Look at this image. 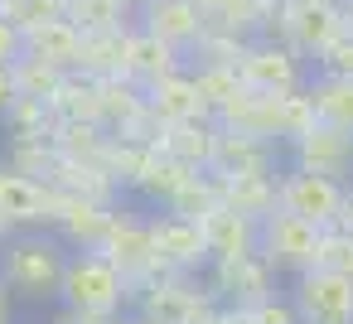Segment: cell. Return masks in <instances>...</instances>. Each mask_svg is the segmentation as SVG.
Wrapping results in <instances>:
<instances>
[{
	"label": "cell",
	"instance_id": "obj_1",
	"mask_svg": "<svg viewBox=\"0 0 353 324\" xmlns=\"http://www.w3.org/2000/svg\"><path fill=\"white\" fill-rule=\"evenodd\" d=\"M68 261H73V252L54 232H20V237L6 242V252H0V271H6L10 290L34 295V300H49V295L63 290Z\"/></svg>",
	"mask_w": 353,
	"mask_h": 324
},
{
	"label": "cell",
	"instance_id": "obj_2",
	"mask_svg": "<svg viewBox=\"0 0 353 324\" xmlns=\"http://www.w3.org/2000/svg\"><path fill=\"white\" fill-rule=\"evenodd\" d=\"M256 252L266 256V266L276 271H310L319 256H324V237H319V223L314 218H300L290 208H271L261 223H256Z\"/></svg>",
	"mask_w": 353,
	"mask_h": 324
},
{
	"label": "cell",
	"instance_id": "obj_3",
	"mask_svg": "<svg viewBox=\"0 0 353 324\" xmlns=\"http://www.w3.org/2000/svg\"><path fill=\"white\" fill-rule=\"evenodd\" d=\"M295 324H353V276L339 266H310L290 285Z\"/></svg>",
	"mask_w": 353,
	"mask_h": 324
},
{
	"label": "cell",
	"instance_id": "obj_4",
	"mask_svg": "<svg viewBox=\"0 0 353 324\" xmlns=\"http://www.w3.org/2000/svg\"><path fill=\"white\" fill-rule=\"evenodd\" d=\"M121 271L112 256H97V252H78L68 261V276H63V290L59 300L73 310V314H112L121 305Z\"/></svg>",
	"mask_w": 353,
	"mask_h": 324
},
{
	"label": "cell",
	"instance_id": "obj_5",
	"mask_svg": "<svg viewBox=\"0 0 353 324\" xmlns=\"http://www.w3.org/2000/svg\"><path fill=\"white\" fill-rule=\"evenodd\" d=\"M141 30L155 34L160 44L189 54L203 44V30H208V10L199 0H145L141 6Z\"/></svg>",
	"mask_w": 353,
	"mask_h": 324
},
{
	"label": "cell",
	"instance_id": "obj_6",
	"mask_svg": "<svg viewBox=\"0 0 353 324\" xmlns=\"http://www.w3.org/2000/svg\"><path fill=\"white\" fill-rule=\"evenodd\" d=\"M237 73L261 97H290L300 88V59H295V49H281V44H252V49H242Z\"/></svg>",
	"mask_w": 353,
	"mask_h": 324
},
{
	"label": "cell",
	"instance_id": "obj_7",
	"mask_svg": "<svg viewBox=\"0 0 353 324\" xmlns=\"http://www.w3.org/2000/svg\"><path fill=\"white\" fill-rule=\"evenodd\" d=\"M281 208L300 213V218H314V223H329L343 213V184L334 174H319V170H300L290 174L281 189H276Z\"/></svg>",
	"mask_w": 353,
	"mask_h": 324
},
{
	"label": "cell",
	"instance_id": "obj_8",
	"mask_svg": "<svg viewBox=\"0 0 353 324\" xmlns=\"http://www.w3.org/2000/svg\"><path fill=\"white\" fill-rule=\"evenodd\" d=\"M285 30H290L295 49H310V54H324L329 44H339L348 34L339 0H295L285 10Z\"/></svg>",
	"mask_w": 353,
	"mask_h": 324
},
{
	"label": "cell",
	"instance_id": "obj_9",
	"mask_svg": "<svg viewBox=\"0 0 353 324\" xmlns=\"http://www.w3.org/2000/svg\"><path fill=\"white\" fill-rule=\"evenodd\" d=\"M78 54H83V30L68 15L44 20V25L30 30V59L34 63H73Z\"/></svg>",
	"mask_w": 353,
	"mask_h": 324
},
{
	"label": "cell",
	"instance_id": "obj_10",
	"mask_svg": "<svg viewBox=\"0 0 353 324\" xmlns=\"http://www.w3.org/2000/svg\"><path fill=\"white\" fill-rule=\"evenodd\" d=\"M150 107H155L165 121H189V117H199V107H203V88L189 83V78H179V73H165V78L150 83Z\"/></svg>",
	"mask_w": 353,
	"mask_h": 324
},
{
	"label": "cell",
	"instance_id": "obj_11",
	"mask_svg": "<svg viewBox=\"0 0 353 324\" xmlns=\"http://www.w3.org/2000/svg\"><path fill=\"white\" fill-rule=\"evenodd\" d=\"M305 160L319 174H343L353 160V131L343 126H324V131H305Z\"/></svg>",
	"mask_w": 353,
	"mask_h": 324
},
{
	"label": "cell",
	"instance_id": "obj_12",
	"mask_svg": "<svg viewBox=\"0 0 353 324\" xmlns=\"http://www.w3.org/2000/svg\"><path fill=\"white\" fill-rule=\"evenodd\" d=\"M310 107L324 126H343L353 131V78H334L324 73L314 88H310Z\"/></svg>",
	"mask_w": 353,
	"mask_h": 324
},
{
	"label": "cell",
	"instance_id": "obj_13",
	"mask_svg": "<svg viewBox=\"0 0 353 324\" xmlns=\"http://www.w3.org/2000/svg\"><path fill=\"white\" fill-rule=\"evenodd\" d=\"M174 59H179V49H170V44H160L155 34H145V30H136L131 39H126V68L136 73V78H145V83H155V78H165V73H174Z\"/></svg>",
	"mask_w": 353,
	"mask_h": 324
},
{
	"label": "cell",
	"instance_id": "obj_14",
	"mask_svg": "<svg viewBox=\"0 0 353 324\" xmlns=\"http://www.w3.org/2000/svg\"><path fill=\"white\" fill-rule=\"evenodd\" d=\"M83 34H112L121 30L126 20V0H68V10H63Z\"/></svg>",
	"mask_w": 353,
	"mask_h": 324
},
{
	"label": "cell",
	"instance_id": "obj_15",
	"mask_svg": "<svg viewBox=\"0 0 353 324\" xmlns=\"http://www.w3.org/2000/svg\"><path fill=\"white\" fill-rule=\"evenodd\" d=\"M155 247H160L165 256H174V261H189V256H199L203 232H199L194 223H170V227L155 232Z\"/></svg>",
	"mask_w": 353,
	"mask_h": 324
},
{
	"label": "cell",
	"instance_id": "obj_16",
	"mask_svg": "<svg viewBox=\"0 0 353 324\" xmlns=\"http://www.w3.org/2000/svg\"><path fill=\"white\" fill-rule=\"evenodd\" d=\"M39 208V189L30 184V179H0V213H10V218H25V213H34Z\"/></svg>",
	"mask_w": 353,
	"mask_h": 324
},
{
	"label": "cell",
	"instance_id": "obj_17",
	"mask_svg": "<svg viewBox=\"0 0 353 324\" xmlns=\"http://www.w3.org/2000/svg\"><path fill=\"white\" fill-rule=\"evenodd\" d=\"M0 59L15 63V68L30 59V30H25L20 20H10L6 10H0Z\"/></svg>",
	"mask_w": 353,
	"mask_h": 324
},
{
	"label": "cell",
	"instance_id": "obj_18",
	"mask_svg": "<svg viewBox=\"0 0 353 324\" xmlns=\"http://www.w3.org/2000/svg\"><path fill=\"white\" fill-rule=\"evenodd\" d=\"M319 59H324V73H334V78H353V39H348V34H343L339 44H329Z\"/></svg>",
	"mask_w": 353,
	"mask_h": 324
},
{
	"label": "cell",
	"instance_id": "obj_19",
	"mask_svg": "<svg viewBox=\"0 0 353 324\" xmlns=\"http://www.w3.org/2000/svg\"><path fill=\"white\" fill-rule=\"evenodd\" d=\"M15 92H20V68L0 59V112H6V107L15 102Z\"/></svg>",
	"mask_w": 353,
	"mask_h": 324
},
{
	"label": "cell",
	"instance_id": "obj_20",
	"mask_svg": "<svg viewBox=\"0 0 353 324\" xmlns=\"http://www.w3.org/2000/svg\"><path fill=\"white\" fill-rule=\"evenodd\" d=\"M10 281H6V271H0V319H6V310H10V290H6Z\"/></svg>",
	"mask_w": 353,
	"mask_h": 324
},
{
	"label": "cell",
	"instance_id": "obj_21",
	"mask_svg": "<svg viewBox=\"0 0 353 324\" xmlns=\"http://www.w3.org/2000/svg\"><path fill=\"white\" fill-rule=\"evenodd\" d=\"M261 324H290V319H285V314H276V310H266V314H261Z\"/></svg>",
	"mask_w": 353,
	"mask_h": 324
},
{
	"label": "cell",
	"instance_id": "obj_22",
	"mask_svg": "<svg viewBox=\"0 0 353 324\" xmlns=\"http://www.w3.org/2000/svg\"><path fill=\"white\" fill-rule=\"evenodd\" d=\"M131 6H136V10H141V6H145V0H126V10H131Z\"/></svg>",
	"mask_w": 353,
	"mask_h": 324
}]
</instances>
